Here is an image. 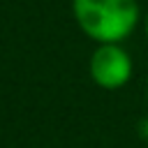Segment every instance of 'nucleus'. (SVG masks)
<instances>
[{"instance_id": "nucleus-1", "label": "nucleus", "mask_w": 148, "mask_h": 148, "mask_svg": "<svg viewBox=\"0 0 148 148\" xmlns=\"http://www.w3.org/2000/svg\"><path fill=\"white\" fill-rule=\"evenodd\" d=\"M72 16L95 44H123L143 21L139 0H72Z\"/></svg>"}, {"instance_id": "nucleus-2", "label": "nucleus", "mask_w": 148, "mask_h": 148, "mask_svg": "<svg viewBox=\"0 0 148 148\" xmlns=\"http://www.w3.org/2000/svg\"><path fill=\"white\" fill-rule=\"evenodd\" d=\"M88 76L99 90H120L134 76V60L123 44H97L88 58Z\"/></svg>"}, {"instance_id": "nucleus-3", "label": "nucleus", "mask_w": 148, "mask_h": 148, "mask_svg": "<svg viewBox=\"0 0 148 148\" xmlns=\"http://www.w3.org/2000/svg\"><path fill=\"white\" fill-rule=\"evenodd\" d=\"M141 25H143V35H146V39H148V9L143 12V21H141Z\"/></svg>"}, {"instance_id": "nucleus-4", "label": "nucleus", "mask_w": 148, "mask_h": 148, "mask_svg": "<svg viewBox=\"0 0 148 148\" xmlns=\"http://www.w3.org/2000/svg\"><path fill=\"white\" fill-rule=\"evenodd\" d=\"M146 102H148V76H146Z\"/></svg>"}]
</instances>
